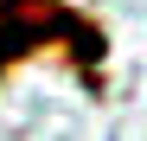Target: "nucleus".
Segmentation results:
<instances>
[{"label":"nucleus","mask_w":147,"mask_h":141,"mask_svg":"<svg viewBox=\"0 0 147 141\" xmlns=\"http://www.w3.org/2000/svg\"><path fill=\"white\" fill-rule=\"evenodd\" d=\"M45 39H70L77 64H102V32L64 0H0V77L19 52H38Z\"/></svg>","instance_id":"obj_1"}]
</instances>
